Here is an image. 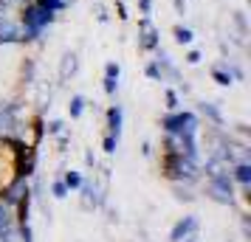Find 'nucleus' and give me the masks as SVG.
<instances>
[{"label":"nucleus","instance_id":"obj_1","mask_svg":"<svg viewBox=\"0 0 251 242\" xmlns=\"http://www.w3.org/2000/svg\"><path fill=\"white\" fill-rule=\"evenodd\" d=\"M164 175L175 183H195L201 177V163L186 155H164Z\"/></svg>","mask_w":251,"mask_h":242},{"label":"nucleus","instance_id":"obj_2","mask_svg":"<svg viewBox=\"0 0 251 242\" xmlns=\"http://www.w3.org/2000/svg\"><path fill=\"white\" fill-rule=\"evenodd\" d=\"M161 127H164L167 135H198L201 118L192 110H172L161 118Z\"/></svg>","mask_w":251,"mask_h":242},{"label":"nucleus","instance_id":"obj_3","mask_svg":"<svg viewBox=\"0 0 251 242\" xmlns=\"http://www.w3.org/2000/svg\"><path fill=\"white\" fill-rule=\"evenodd\" d=\"M206 195L220 206H234V180H231V175L228 172L212 175L209 183H206Z\"/></svg>","mask_w":251,"mask_h":242},{"label":"nucleus","instance_id":"obj_4","mask_svg":"<svg viewBox=\"0 0 251 242\" xmlns=\"http://www.w3.org/2000/svg\"><path fill=\"white\" fill-rule=\"evenodd\" d=\"M20 110L23 104L20 102H6L0 107V141H12L17 135V127H20Z\"/></svg>","mask_w":251,"mask_h":242},{"label":"nucleus","instance_id":"obj_5","mask_svg":"<svg viewBox=\"0 0 251 242\" xmlns=\"http://www.w3.org/2000/svg\"><path fill=\"white\" fill-rule=\"evenodd\" d=\"M158 45H161L158 25L152 23V17H150V14H141V17H138V51L152 54Z\"/></svg>","mask_w":251,"mask_h":242},{"label":"nucleus","instance_id":"obj_6","mask_svg":"<svg viewBox=\"0 0 251 242\" xmlns=\"http://www.w3.org/2000/svg\"><path fill=\"white\" fill-rule=\"evenodd\" d=\"M0 45H23V25L17 14H0Z\"/></svg>","mask_w":251,"mask_h":242},{"label":"nucleus","instance_id":"obj_7","mask_svg":"<svg viewBox=\"0 0 251 242\" xmlns=\"http://www.w3.org/2000/svg\"><path fill=\"white\" fill-rule=\"evenodd\" d=\"M152 54H155V65L161 68V82H172V85L178 88V85L183 82V76H181V70H178V65L172 62L170 51H164V48L158 45Z\"/></svg>","mask_w":251,"mask_h":242},{"label":"nucleus","instance_id":"obj_8","mask_svg":"<svg viewBox=\"0 0 251 242\" xmlns=\"http://www.w3.org/2000/svg\"><path fill=\"white\" fill-rule=\"evenodd\" d=\"M82 192V208L85 211H93L104 203V186H96V180H82L79 186Z\"/></svg>","mask_w":251,"mask_h":242},{"label":"nucleus","instance_id":"obj_9","mask_svg":"<svg viewBox=\"0 0 251 242\" xmlns=\"http://www.w3.org/2000/svg\"><path fill=\"white\" fill-rule=\"evenodd\" d=\"M76 73H79V54L76 51H65L62 59H59V79L71 82Z\"/></svg>","mask_w":251,"mask_h":242},{"label":"nucleus","instance_id":"obj_10","mask_svg":"<svg viewBox=\"0 0 251 242\" xmlns=\"http://www.w3.org/2000/svg\"><path fill=\"white\" fill-rule=\"evenodd\" d=\"M195 231H198V217H183L178 220L170 231V242H183L186 237H192Z\"/></svg>","mask_w":251,"mask_h":242},{"label":"nucleus","instance_id":"obj_11","mask_svg":"<svg viewBox=\"0 0 251 242\" xmlns=\"http://www.w3.org/2000/svg\"><path fill=\"white\" fill-rule=\"evenodd\" d=\"M122 121H125L122 104H110V107H107V135L122 138Z\"/></svg>","mask_w":251,"mask_h":242},{"label":"nucleus","instance_id":"obj_12","mask_svg":"<svg viewBox=\"0 0 251 242\" xmlns=\"http://www.w3.org/2000/svg\"><path fill=\"white\" fill-rule=\"evenodd\" d=\"M228 175H231L234 183L251 186V163H231V166H228Z\"/></svg>","mask_w":251,"mask_h":242},{"label":"nucleus","instance_id":"obj_13","mask_svg":"<svg viewBox=\"0 0 251 242\" xmlns=\"http://www.w3.org/2000/svg\"><path fill=\"white\" fill-rule=\"evenodd\" d=\"M198 110H201V115H206L215 127H223L226 121H223V113H220V107H217V102H201L198 104Z\"/></svg>","mask_w":251,"mask_h":242},{"label":"nucleus","instance_id":"obj_14","mask_svg":"<svg viewBox=\"0 0 251 242\" xmlns=\"http://www.w3.org/2000/svg\"><path fill=\"white\" fill-rule=\"evenodd\" d=\"M209 73H212V79H215L220 88H228V85H234V79H231V73L226 70V65H223V62H215Z\"/></svg>","mask_w":251,"mask_h":242},{"label":"nucleus","instance_id":"obj_15","mask_svg":"<svg viewBox=\"0 0 251 242\" xmlns=\"http://www.w3.org/2000/svg\"><path fill=\"white\" fill-rule=\"evenodd\" d=\"M85 107H88V99H85L82 93H74V96L68 99V115L71 118H82Z\"/></svg>","mask_w":251,"mask_h":242},{"label":"nucleus","instance_id":"obj_16","mask_svg":"<svg viewBox=\"0 0 251 242\" xmlns=\"http://www.w3.org/2000/svg\"><path fill=\"white\" fill-rule=\"evenodd\" d=\"M172 37H175V43H178V45H192V43H195V31L189 28V25H181V23L172 28Z\"/></svg>","mask_w":251,"mask_h":242},{"label":"nucleus","instance_id":"obj_17","mask_svg":"<svg viewBox=\"0 0 251 242\" xmlns=\"http://www.w3.org/2000/svg\"><path fill=\"white\" fill-rule=\"evenodd\" d=\"M34 73H37V62L31 57H25L23 59V70H20V82H23V85H34Z\"/></svg>","mask_w":251,"mask_h":242},{"label":"nucleus","instance_id":"obj_18","mask_svg":"<svg viewBox=\"0 0 251 242\" xmlns=\"http://www.w3.org/2000/svg\"><path fill=\"white\" fill-rule=\"evenodd\" d=\"M40 9H46V12H51V14H62L65 9H68L71 3L68 0H34Z\"/></svg>","mask_w":251,"mask_h":242},{"label":"nucleus","instance_id":"obj_19","mask_svg":"<svg viewBox=\"0 0 251 242\" xmlns=\"http://www.w3.org/2000/svg\"><path fill=\"white\" fill-rule=\"evenodd\" d=\"M172 192H175V200H183V203H192V200H195L189 183H175V186H172Z\"/></svg>","mask_w":251,"mask_h":242},{"label":"nucleus","instance_id":"obj_20","mask_svg":"<svg viewBox=\"0 0 251 242\" xmlns=\"http://www.w3.org/2000/svg\"><path fill=\"white\" fill-rule=\"evenodd\" d=\"M82 180H85V177H82L79 172H74V169H68V172L62 175V183L68 186V192H74V189H79V186H82Z\"/></svg>","mask_w":251,"mask_h":242},{"label":"nucleus","instance_id":"obj_21","mask_svg":"<svg viewBox=\"0 0 251 242\" xmlns=\"http://www.w3.org/2000/svg\"><path fill=\"white\" fill-rule=\"evenodd\" d=\"M164 102H167V110H181V99H178V90L175 88H167L164 90Z\"/></svg>","mask_w":251,"mask_h":242},{"label":"nucleus","instance_id":"obj_22","mask_svg":"<svg viewBox=\"0 0 251 242\" xmlns=\"http://www.w3.org/2000/svg\"><path fill=\"white\" fill-rule=\"evenodd\" d=\"M231 20H234V25H237L240 40H243V37H249V23H246V14H243V12H234V14H231Z\"/></svg>","mask_w":251,"mask_h":242},{"label":"nucleus","instance_id":"obj_23","mask_svg":"<svg viewBox=\"0 0 251 242\" xmlns=\"http://www.w3.org/2000/svg\"><path fill=\"white\" fill-rule=\"evenodd\" d=\"M119 76H122V65L110 59V62L104 65V79H119Z\"/></svg>","mask_w":251,"mask_h":242},{"label":"nucleus","instance_id":"obj_24","mask_svg":"<svg viewBox=\"0 0 251 242\" xmlns=\"http://www.w3.org/2000/svg\"><path fill=\"white\" fill-rule=\"evenodd\" d=\"M51 195L57 197V200H62V197H68V186L62 183V177H59V180H54V183H51Z\"/></svg>","mask_w":251,"mask_h":242},{"label":"nucleus","instance_id":"obj_25","mask_svg":"<svg viewBox=\"0 0 251 242\" xmlns=\"http://www.w3.org/2000/svg\"><path fill=\"white\" fill-rule=\"evenodd\" d=\"M144 73H147L152 82H161V68L155 65V59H150L147 65H144Z\"/></svg>","mask_w":251,"mask_h":242},{"label":"nucleus","instance_id":"obj_26","mask_svg":"<svg viewBox=\"0 0 251 242\" xmlns=\"http://www.w3.org/2000/svg\"><path fill=\"white\" fill-rule=\"evenodd\" d=\"M93 14H96L99 23H107V20H110V14H107V6H104V3H93Z\"/></svg>","mask_w":251,"mask_h":242},{"label":"nucleus","instance_id":"obj_27","mask_svg":"<svg viewBox=\"0 0 251 242\" xmlns=\"http://www.w3.org/2000/svg\"><path fill=\"white\" fill-rule=\"evenodd\" d=\"M201 59H203V54H201L198 48H189L186 57H183V62H186V65H201Z\"/></svg>","mask_w":251,"mask_h":242},{"label":"nucleus","instance_id":"obj_28","mask_svg":"<svg viewBox=\"0 0 251 242\" xmlns=\"http://www.w3.org/2000/svg\"><path fill=\"white\" fill-rule=\"evenodd\" d=\"M116 147H119V138H113V135H104V141H102V150L107 152V155H113V152H116Z\"/></svg>","mask_w":251,"mask_h":242},{"label":"nucleus","instance_id":"obj_29","mask_svg":"<svg viewBox=\"0 0 251 242\" xmlns=\"http://www.w3.org/2000/svg\"><path fill=\"white\" fill-rule=\"evenodd\" d=\"M48 135H59V132H65V124L59 121V118H54V121H48Z\"/></svg>","mask_w":251,"mask_h":242},{"label":"nucleus","instance_id":"obj_30","mask_svg":"<svg viewBox=\"0 0 251 242\" xmlns=\"http://www.w3.org/2000/svg\"><path fill=\"white\" fill-rule=\"evenodd\" d=\"M102 88L107 96H116V90H119V79H102Z\"/></svg>","mask_w":251,"mask_h":242},{"label":"nucleus","instance_id":"obj_31","mask_svg":"<svg viewBox=\"0 0 251 242\" xmlns=\"http://www.w3.org/2000/svg\"><path fill=\"white\" fill-rule=\"evenodd\" d=\"M113 12H116V17H119V20H127V17H130V14H127V6H125V0H116Z\"/></svg>","mask_w":251,"mask_h":242},{"label":"nucleus","instance_id":"obj_32","mask_svg":"<svg viewBox=\"0 0 251 242\" xmlns=\"http://www.w3.org/2000/svg\"><path fill=\"white\" fill-rule=\"evenodd\" d=\"M20 240L23 242H34L31 240V225H28V222H20Z\"/></svg>","mask_w":251,"mask_h":242},{"label":"nucleus","instance_id":"obj_33","mask_svg":"<svg viewBox=\"0 0 251 242\" xmlns=\"http://www.w3.org/2000/svg\"><path fill=\"white\" fill-rule=\"evenodd\" d=\"M138 9L141 14H152V0H138Z\"/></svg>","mask_w":251,"mask_h":242},{"label":"nucleus","instance_id":"obj_34","mask_svg":"<svg viewBox=\"0 0 251 242\" xmlns=\"http://www.w3.org/2000/svg\"><path fill=\"white\" fill-rule=\"evenodd\" d=\"M175 3V12L178 14H186V0H172Z\"/></svg>","mask_w":251,"mask_h":242},{"label":"nucleus","instance_id":"obj_35","mask_svg":"<svg viewBox=\"0 0 251 242\" xmlns=\"http://www.w3.org/2000/svg\"><path fill=\"white\" fill-rule=\"evenodd\" d=\"M85 163H88V166H96V158H93V152H85Z\"/></svg>","mask_w":251,"mask_h":242},{"label":"nucleus","instance_id":"obj_36","mask_svg":"<svg viewBox=\"0 0 251 242\" xmlns=\"http://www.w3.org/2000/svg\"><path fill=\"white\" fill-rule=\"evenodd\" d=\"M186 242H198V240H195V237H186Z\"/></svg>","mask_w":251,"mask_h":242},{"label":"nucleus","instance_id":"obj_37","mask_svg":"<svg viewBox=\"0 0 251 242\" xmlns=\"http://www.w3.org/2000/svg\"><path fill=\"white\" fill-rule=\"evenodd\" d=\"M68 3H74V0H68Z\"/></svg>","mask_w":251,"mask_h":242}]
</instances>
